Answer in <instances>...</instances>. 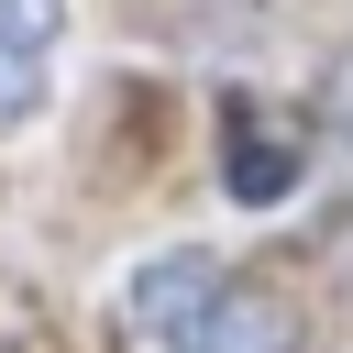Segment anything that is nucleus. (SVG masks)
<instances>
[{"mask_svg": "<svg viewBox=\"0 0 353 353\" xmlns=\"http://www.w3.org/2000/svg\"><path fill=\"white\" fill-rule=\"evenodd\" d=\"M121 309L154 353H298V309L221 254H143Z\"/></svg>", "mask_w": 353, "mask_h": 353, "instance_id": "1", "label": "nucleus"}, {"mask_svg": "<svg viewBox=\"0 0 353 353\" xmlns=\"http://www.w3.org/2000/svg\"><path fill=\"white\" fill-rule=\"evenodd\" d=\"M55 44H66V0H0V132H22L44 110Z\"/></svg>", "mask_w": 353, "mask_h": 353, "instance_id": "2", "label": "nucleus"}, {"mask_svg": "<svg viewBox=\"0 0 353 353\" xmlns=\"http://www.w3.org/2000/svg\"><path fill=\"white\" fill-rule=\"evenodd\" d=\"M331 121H342V143H353V55H342V77H331Z\"/></svg>", "mask_w": 353, "mask_h": 353, "instance_id": "3", "label": "nucleus"}]
</instances>
